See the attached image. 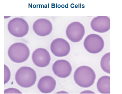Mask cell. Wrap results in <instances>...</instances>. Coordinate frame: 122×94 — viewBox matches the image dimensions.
Masks as SVG:
<instances>
[{
  "mask_svg": "<svg viewBox=\"0 0 122 94\" xmlns=\"http://www.w3.org/2000/svg\"><path fill=\"white\" fill-rule=\"evenodd\" d=\"M52 25L48 19H37L34 23L33 29L35 33L38 36L45 37L51 33Z\"/></svg>",
  "mask_w": 122,
  "mask_h": 94,
  "instance_id": "10",
  "label": "cell"
},
{
  "mask_svg": "<svg viewBox=\"0 0 122 94\" xmlns=\"http://www.w3.org/2000/svg\"><path fill=\"white\" fill-rule=\"evenodd\" d=\"M56 85V82L54 78L50 76H46L39 80L38 88L42 93L49 94L54 90Z\"/></svg>",
  "mask_w": 122,
  "mask_h": 94,
  "instance_id": "12",
  "label": "cell"
},
{
  "mask_svg": "<svg viewBox=\"0 0 122 94\" xmlns=\"http://www.w3.org/2000/svg\"><path fill=\"white\" fill-rule=\"evenodd\" d=\"M103 39L98 34H91L86 37L84 46L86 51L92 54H97L103 50L104 47Z\"/></svg>",
  "mask_w": 122,
  "mask_h": 94,
  "instance_id": "5",
  "label": "cell"
},
{
  "mask_svg": "<svg viewBox=\"0 0 122 94\" xmlns=\"http://www.w3.org/2000/svg\"><path fill=\"white\" fill-rule=\"evenodd\" d=\"M81 94H95L94 92L91 91H83L82 92H81Z\"/></svg>",
  "mask_w": 122,
  "mask_h": 94,
  "instance_id": "17",
  "label": "cell"
},
{
  "mask_svg": "<svg viewBox=\"0 0 122 94\" xmlns=\"http://www.w3.org/2000/svg\"><path fill=\"white\" fill-rule=\"evenodd\" d=\"M91 26L94 31L101 33H105L110 29V19L106 16H99L92 20Z\"/></svg>",
  "mask_w": 122,
  "mask_h": 94,
  "instance_id": "11",
  "label": "cell"
},
{
  "mask_svg": "<svg viewBox=\"0 0 122 94\" xmlns=\"http://www.w3.org/2000/svg\"><path fill=\"white\" fill-rule=\"evenodd\" d=\"M50 49L55 56L63 57L68 54L70 51L71 47L68 42L65 39L57 38L52 42Z\"/></svg>",
  "mask_w": 122,
  "mask_h": 94,
  "instance_id": "7",
  "label": "cell"
},
{
  "mask_svg": "<svg viewBox=\"0 0 122 94\" xmlns=\"http://www.w3.org/2000/svg\"><path fill=\"white\" fill-rule=\"evenodd\" d=\"M76 84L81 87L88 88L93 84L96 78L95 72L90 67L82 66L78 67L74 74Z\"/></svg>",
  "mask_w": 122,
  "mask_h": 94,
  "instance_id": "1",
  "label": "cell"
},
{
  "mask_svg": "<svg viewBox=\"0 0 122 94\" xmlns=\"http://www.w3.org/2000/svg\"><path fill=\"white\" fill-rule=\"evenodd\" d=\"M97 87L101 94H110V76H104L99 78L97 83Z\"/></svg>",
  "mask_w": 122,
  "mask_h": 94,
  "instance_id": "13",
  "label": "cell"
},
{
  "mask_svg": "<svg viewBox=\"0 0 122 94\" xmlns=\"http://www.w3.org/2000/svg\"><path fill=\"white\" fill-rule=\"evenodd\" d=\"M66 33L68 38L71 42H79L82 39L85 35V28L80 22H74L68 26Z\"/></svg>",
  "mask_w": 122,
  "mask_h": 94,
  "instance_id": "6",
  "label": "cell"
},
{
  "mask_svg": "<svg viewBox=\"0 0 122 94\" xmlns=\"http://www.w3.org/2000/svg\"><path fill=\"white\" fill-rule=\"evenodd\" d=\"M15 79L19 86L28 88L35 84L37 79L36 74L32 68L28 66H23L16 72Z\"/></svg>",
  "mask_w": 122,
  "mask_h": 94,
  "instance_id": "2",
  "label": "cell"
},
{
  "mask_svg": "<svg viewBox=\"0 0 122 94\" xmlns=\"http://www.w3.org/2000/svg\"><path fill=\"white\" fill-rule=\"evenodd\" d=\"M8 31L14 36L21 38L25 36L29 31V26L25 20L16 18L9 21L8 25Z\"/></svg>",
  "mask_w": 122,
  "mask_h": 94,
  "instance_id": "4",
  "label": "cell"
},
{
  "mask_svg": "<svg viewBox=\"0 0 122 94\" xmlns=\"http://www.w3.org/2000/svg\"><path fill=\"white\" fill-rule=\"evenodd\" d=\"M49 52L45 48L36 49L33 52L32 59L34 64L38 67L44 68L49 65L51 61Z\"/></svg>",
  "mask_w": 122,
  "mask_h": 94,
  "instance_id": "8",
  "label": "cell"
},
{
  "mask_svg": "<svg viewBox=\"0 0 122 94\" xmlns=\"http://www.w3.org/2000/svg\"><path fill=\"white\" fill-rule=\"evenodd\" d=\"M4 93L5 94H22V92L18 89L15 88H10L6 89L5 90Z\"/></svg>",
  "mask_w": 122,
  "mask_h": 94,
  "instance_id": "16",
  "label": "cell"
},
{
  "mask_svg": "<svg viewBox=\"0 0 122 94\" xmlns=\"http://www.w3.org/2000/svg\"><path fill=\"white\" fill-rule=\"evenodd\" d=\"M30 55L29 47L21 42L15 43L9 47L8 51L9 57L12 61L21 63L25 61Z\"/></svg>",
  "mask_w": 122,
  "mask_h": 94,
  "instance_id": "3",
  "label": "cell"
},
{
  "mask_svg": "<svg viewBox=\"0 0 122 94\" xmlns=\"http://www.w3.org/2000/svg\"><path fill=\"white\" fill-rule=\"evenodd\" d=\"M5 84L7 83L9 81L10 78V72L9 68L5 65Z\"/></svg>",
  "mask_w": 122,
  "mask_h": 94,
  "instance_id": "15",
  "label": "cell"
},
{
  "mask_svg": "<svg viewBox=\"0 0 122 94\" xmlns=\"http://www.w3.org/2000/svg\"><path fill=\"white\" fill-rule=\"evenodd\" d=\"M54 74L58 77L66 78L70 75L72 68L70 63L67 60H60L56 61L52 66Z\"/></svg>",
  "mask_w": 122,
  "mask_h": 94,
  "instance_id": "9",
  "label": "cell"
},
{
  "mask_svg": "<svg viewBox=\"0 0 122 94\" xmlns=\"http://www.w3.org/2000/svg\"><path fill=\"white\" fill-rule=\"evenodd\" d=\"M110 53L108 52L104 55L101 61V66L103 71L107 73H110Z\"/></svg>",
  "mask_w": 122,
  "mask_h": 94,
  "instance_id": "14",
  "label": "cell"
}]
</instances>
